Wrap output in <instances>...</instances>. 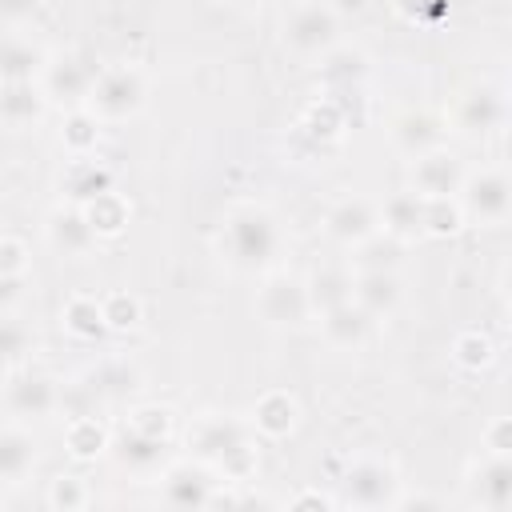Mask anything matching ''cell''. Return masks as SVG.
Here are the masks:
<instances>
[{"label": "cell", "mask_w": 512, "mask_h": 512, "mask_svg": "<svg viewBox=\"0 0 512 512\" xmlns=\"http://www.w3.org/2000/svg\"><path fill=\"white\" fill-rule=\"evenodd\" d=\"M220 252L228 256L232 268L240 272H260L276 260L280 252V228L276 216L260 204H240L228 212L224 232H220Z\"/></svg>", "instance_id": "obj_1"}, {"label": "cell", "mask_w": 512, "mask_h": 512, "mask_svg": "<svg viewBox=\"0 0 512 512\" xmlns=\"http://www.w3.org/2000/svg\"><path fill=\"white\" fill-rule=\"evenodd\" d=\"M188 448H196L204 464L220 468L232 480H244L256 468V448H252L248 428L228 416H200L188 432Z\"/></svg>", "instance_id": "obj_2"}, {"label": "cell", "mask_w": 512, "mask_h": 512, "mask_svg": "<svg viewBox=\"0 0 512 512\" xmlns=\"http://www.w3.org/2000/svg\"><path fill=\"white\" fill-rule=\"evenodd\" d=\"M340 40V16L328 0H300L284 16V44L296 56H324Z\"/></svg>", "instance_id": "obj_3"}, {"label": "cell", "mask_w": 512, "mask_h": 512, "mask_svg": "<svg viewBox=\"0 0 512 512\" xmlns=\"http://www.w3.org/2000/svg\"><path fill=\"white\" fill-rule=\"evenodd\" d=\"M144 96H148V84L136 68H104L96 72L84 108L96 120H128L144 108Z\"/></svg>", "instance_id": "obj_4"}, {"label": "cell", "mask_w": 512, "mask_h": 512, "mask_svg": "<svg viewBox=\"0 0 512 512\" xmlns=\"http://www.w3.org/2000/svg\"><path fill=\"white\" fill-rule=\"evenodd\" d=\"M340 488H344L340 500L352 504V508H392L396 496H400V476H396L392 464L364 456V460H352L348 464Z\"/></svg>", "instance_id": "obj_5"}, {"label": "cell", "mask_w": 512, "mask_h": 512, "mask_svg": "<svg viewBox=\"0 0 512 512\" xmlns=\"http://www.w3.org/2000/svg\"><path fill=\"white\" fill-rule=\"evenodd\" d=\"M456 200H460L464 216H472L476 224H504L508 220V204H512V188H508L504 172L484 168V172L460 180Z\"/></svg>", "instance_id": "obj_6"}, {"label": "cell", "mask_w": 512, "mask_h": 512, "mask_svg": "<svg viewBox=\"0 0 512 512\" xmlns=\"http://www.w3.org/2000/svg\"><path fill=\"white\" fill-rule=\"evenodd\" d=\"M216 496V472L204 460H176L160 472V500L168 508H208Z\"/></svg>", "instance_id": "obj_7"}, {"label": "cell", "mask_w": 512, "mask_h": 512, "mask_svg": "<svg viewBox=\"0 0 512 512\" xmlns=\"http://www.w3.org/2000/svg\"><path fill=\"white\" fill-rule=\"evenodd\" d=\"M256 312L272 328H300L312 316L304 280H296V276H272V280H264V288L256 296Z\"/></svg>", "instance_id": "obj_8"}, {"label": "cell", "mask_w": 512, "mask_h": 512, "mask_svg": "<svg viewBox=\"0 0 512 512\" xmlns=\"http://www.w3.org/2000/svg\"><path fill=\"white\" fill-rule=\"evenodd\" d=\"M460 180H464V168H460V160L452 152H444V144L432 148V152L412 156L408 188L416 196H424V200H432V196H456L460 192Z\"/></svg>", "instance_id": "obj_9"}, {"label": "cell", "mask_w": 512, "mask_h": 512, "mask_svg": "<svg viewBox=\"0 0 512 512\" xmlns=\"http://www.w3.org/2000/svg\"><path fill=\"white\" fill-rule=\"evenodd\" d=\"M4 404L12 416L20 420H40V416H52L60 408V388L52 376L44 372H20L8 380L4 388Z\"/></svg>", "instance_id": "obj_10"}, {"label": "cell", "mask_w": 512, "mask_h": 512, "mask_svg": "<svg viewBox=\"0 0 512 512\" xmlns=\"http://www.w3.org/2000/svg\"><path fill=\"white\" fill-rule=\"evenodd\" d=\"M96 80V68L84 56H60L52 64H44V96L64 104V108H84L88 88Z\"/></svg>", "instance_id": "obj_11"}, {"label": "cell", "mask_w": 512, "mask_h": 512, "mask_svg": "<svg viewBox=\"0 0 512 512\" xmlns=\"http://www.w3.org/2000/svg\"><path fill=\"white\" fill-rule=\"evenodd\" d=\"M376 228H380V212H376L364 196H344V200H336V204L328 208V216H324V232H328L336 244H344V248H356V244L368 240Z\"/></svg>", "instance_id": "obj_12"}, {"label": "cell", "mask_w": 512, "mask_h": 512, "mask_svg": "<svg viewBox=\"0 0 512 512\" xmlns=\"http://www.w3.org/2000/svg\"><path fill=\"white\" fill-rule=\"evenodd\" d=\"M44 236H48L52 252L64 256V260H80V256H88L96 248V232H92V224H88L80 204L56 208L48 216V224H44Z\"/></svg>", "instance_id": "obj_13"}, {"label": "cell", "mask_w": 512, "mask_h": 512, "mask_svg": "<svg viewBox=\"0 0 512 512\" xmlns=\"http://www.w3.org/2000/svg\"><path fill=\"white\" fill-rule=\"evenodd\" d=\"M112 456L120 468L136 472V476H148L156 468H164V456H168V440L164 436H148V432H136L132 424H124L116 432V440H108Z\"/></svg>", "instance_id": "obj_14"}, {"label": "cell", "mask_w": 512, "mask_h": 512, "mask_svg": "<svg viewBox=\"0 0 512 512\" xmlns=\"http://www.w3.org/2000/svg\"><path fill=\"white\" fill-rule=\"evenodd\" d=\"M508 116V100H504V88L500 84H488V88H476L460 100L456 108V124L468 132V136H488L504 124Z\"/></svg>", "instance_id": "obj_15"}, {"label": "cell", "mask_w": 512, "mask_h": 512, "mask_svg": "<svg viewBox=\"0 0 512 512\" xmlns=\"http://www.w3.org/2000/svg\"><path fill=\"white\" fill-rule=\"evenodd\" d=\"M372 324H376V316H368L356 300H344V304L320 312V332H324V340H328L332 348H344V352L360 348V344L368 340Z\"/></svg>", "instance_id": "obj_16"}, {"label": "cell", "mask_w": 512, "mask_h": 512, "mask_svg": "<svg viewBox=\"0 0 512 512\" xmlns=\"http://www.w3.org/2000/svg\"><path fill=\"white\" fill-rule=\"evenodd\" d=\"M44 88L36 80H12V84H0V124L8 128H28L44 116Z\"/></svg>", "instance_id": "obj_17"}, {"label": "cell", "mask_w": 512, "mask_h": 512, "mask_svg": "<svg viewBox=\"0 0 512 512\" xmlns=\"http://www.w3.org/2000/svg\"><path fill=\"white\" fill-rule=\"evenodd\" d=\"M472 500L488 512H504L512 504V464H508V456H488L472 472Z\"/></svg>", "instance_id": "obj_18"}, {"label": "cell", "mask_w": 512, "mask_h": 512, "mask_svg": "<svg viewBox=\"0 0 512 512\" xmlns=\"http://www.w3.org/2000/svg\"><path fill=\"white\" fill-rule=\"evenodd\" d=\"M392 140L400 144V152L408 156H420V152H432L444 144V120L436 112H404L396 124H392Z\"/></svg>", "instance_id": "obj_19"}, {"label": "cell", "mask_w": 512, "mask_h": 512, "mask_svg": "<svg viewBox=\"0 0 512 512\" xmlns=\"http://www.w3.org/2000/svg\"><path fill=\"white\" fill-rule=\"evenodd\" d=\"M300 424V404H296V396H288V392H264L256 404H252V428L260 432V436H268V440H280V436H288L292 428Z\"/></svg>", "instance_id": "obj_20"}, {"label": "cell", "mask_w": 512, "mask_h": 512, "mask_svg": "<svg viewBox=\"0 0 512 512\" xmlns=\"http://www.w3.org/2000/svg\"><path fill=\"white\" fill-rule=\"evenodd\" d=\"M400 276L396 272H356L352 276V300L368 316H388L400 304Z\"/></svg>", "instance_id": "obj_21"}, {"label": "cell", "mask_w": 512, "mask_h": 512, "mask_svg": "<svg viewBox=\"0 0 512 512\" xmlns=\"http://www.w3.org/2000/svg\"><path fill=\"white\" fill-rule=\"evenodd\" d=\"M60 188H64V196H68L72 204H80V208H84L92 196H100V192H108V188H112V172H108L104 164H96L92 156H72V160H68V168H64Z\"/></svg>", "instance_id": "obj_22"}, {"label": "cell", "mask_w": 512, "mask_h": 512, "mask_svg": "<svg viewBox=\"0 0 512 512\" xmlns=\"http://www.w3.org/2000/svg\"><path fill=\"white\" fill-rule=\"evenodd\" d=\"M380 224H384V232L400 236L404 244L412 236H424V196H416L412 188L388 196L384 208H380Z\"/></svg>", "instance_id": "obj_23"}, {"label": "cell", "mask_w": 512, "mask_h": 512, "mask_svg": "<svg viewBox=\"0 0 512 512\" xmlns=\"http://www.w3.org/2000/svg\"><path fill=\"white\" fill-rule=\"evenodd\" d=\"M352 264H356V272H396L404 264V240L376 228L368 240H360L352 248Z\"/></svg>", "instance_id": "obj_24"}, {"label": "cell", "mask_w": 512, "mask_h": 512, "mask_svg": "<svg viewBox=\"0 0 512 512\" xmlns=\"http://www.w3.org/2000/svg\"><path fill=\"white\" fill-rule=\"evenodd\" d=\"M84 216H88L96 240H116V236L128 228V220H132V204H128L120 192L108 188V192H100V196H92V200L84 204Z\"/></svg>", "instance_id": "obj_25"}, {"label": "cell", "mask_w": 512, "mask_h": 512, "mask_svg": "<svg viewBox=\"0 0 512 512\" xmlns=\"http://www.w3.org/2000/svg\"><path fill=\"white\" fill-rule=\"evenodd\" d=\"M36 464V440L24 428H0V484H20Z\"/></svg>", "instance_id": "obj_26"}, {"label": "cell", "mask_w": 512, "mask_h": 512, "mask_svg": "<svg viewBox=\"0 0 512 512\" xmlns=\"http://www.w3.org/2000/svg\"><path fill=\"white\" fill-rule=\"evenodd\" d=\"M40 68H44V52L32 40H20V36H4L0 40V84L36 80Z\"/></svg>", "instance_id": "obj_27"}, {"label": "cell", "mask_w": 512, "mask_h": 512, "mask_svg": "<svg viewBox=\"0 0 512 512\" xmlns=\"http://www.w3.org/2000/svg\"><path fill=\"white\" fill-rule=\"evenodd\" d=\"M304 288H308L312 312H328V308L352 300V276H348V268H316L304 280Z\"/></svg>", "instance_id": "obj_28"}, {"label": "cell", "mask_w": 512, "mask_h": 512, "mask_svg": "<svg viewBox=\"0 0 512 512\" xmlns=\"http://www.w3.org/2000/svg\"><path fill=\"white\" fill-rule=\"evenodd\" d=\"M108 428L96 420V412H84V416H72L68 428H64V448L76 456V460H96L104 448H108Z\"/></svg>", "instance_id": "obj_29"}, {"label": "cell", "mask_w": 512, "mask_h": 512, "mask_svg": "<svg viewBox=\"0 0 512 512\" xmlns=\"http://www.w3.org/2000/svg\"><path fill=\"white\" fill-rule=\"evenodd\" d=\"M88 388L96 392V400H124L128 392L140 388V372L124 360H104L92 376H88Z\"/></svg>", "instance_id": "obj_30"}, {"label": "cell", "mask_w": 512, "mask_h": 512, "mask_svg": "<svg viewBox=\"0 0 512 512\" xmlns=\"http://www.w3.org/2000/svg\"><path fill=\"white\" fill-rule=\"evenodd\" d=\"M60 320H64V332L76 340H100L108 332V324L100 316V300H92V296H72L64 304Z\"/></svg>", "instance_id": "obj_31"}, {"label": "cell", "mask_w": 512, "mask_h": 512, "mask_svg": "<svg viewBox=\"0 0 512 512\" xmlns=\"http://www.w3.org/2000/svg\"><path fill=\"white\" fill-rule=\"evenodd\" d=\"M60 140H64L68 156H92L96 144H100V120L88 108H68L64 128H60Z\"/></svg>", "instance_id": "obj_32"}, {"label": "cell", "mask_w": 512, "mask_h": 512, "mask_svg": "<svg viewBox=\"0 0 512 512\" xmlns=\"http://www.w3.org/2000/svg\"><path fill=\"white\" fill-rule=\"evenodd\" d=\"M100 316H104L108 332H132V328L144 320V308H140V300H136L132 292L116 288V292L100 296Z\"/></svg>", "instance_id": "obj_33"}, {"label": "cell", "mask_w": 512, "mask_h": 512, "mask_svg": "<svg viewBox=\"0 0 512 512\" xmlns=\"http://www.w3.org/2000/svg\"><path fill=\"white\" fill-rule=\"evenodd\" d=\"M460 224H464V208L456 196L424 200V236H456Z\"/></svg>", "instance_id": "obj_34"}, {"label": "cell", "mask_w": 512, "mask_h": 512, "mask_svg": "<svg viewBox=\"0 0 512 512\" xmlns=\"http://www.w3.org/2000/svg\"><path fill=\"white\" fill-rule=\"evenodd\" d=\"M300 128H304L312 140H320V144H324V140H336L340 128H344V108H340L336 100H316V104H308Z\"/></svg>", "instance_id": "obj_35"}, {"label": "cell", "mask_w": 512, "mask_h": 512, "mask_svg": "<svg viewBox=\"0 0 512 512\" xmlns=\"http://www.w3.org/2000/svg\"><path fill=\"white\" fill-rule=\"evenodd\" d=\"M320 72H324V80L328 84H336V88H352L360 76H364V56L360 52H324V64H320Z\"/></svg>", "instance_id": "obj_36"}, {"label": "cell", "mask_w": 512, "mask_h": 512, "mask_svg": "<svg viewBox=\"0 0 512 512\" xmlns=\"http://www.w3.org/2000/svg\"><path fill=\"white\" fill-rule=\"evenodd\" d=\"M452 356H456V364H460V368L480 372V368H488V364H492L496 348H492V340H488V336H480V332H460V336H456V344H452Z\"/></svg>", "instance_id": "obj_37"}, {"label": "cell", "mask_w": 512, "mask_h": 512, "mask_svg": "<svg viewBox=\"0 0 512 512\" xmlns=\"http://www.w3.org/2000/svg\"><path fill=\"white\" fill-rule=\"evenodd\" d=\"M48 504L60 508V512H76L88 504V488L80 476H56L52 488H48Z\"/></svg>", "instance_id": "obj_38"}, {"label": "cell", "mask_w": 512, "mask_h": 512, "mask_svg": "<svg viewBox=\"0 0 512 512\" xmlns=\"http://www.w3.org/2000/svg\"><path fill=\"white\" fill-rule=\"evenodd\" d=\"M28 348H32V332H28L24 324H16V320L0 316V364H8V360H16V356H24Z\"/></svg>", "instance_id": "obj_39"}, {"label": "cell", "mask_w": 512, "mask_h": 512, "mask_svg": "<svg viewBox=\"0 0 512 512\" xmlns=\"http://www.w3.org/2000/svg\"><path fill=\"white\" fill-rule=\"evenodd\" d=\"M128 424L136 428V432H148V436H164L168 440V432H172V412L168 408H136L132 416H128Z\"/></svg>", "instance_id": "obj_40"}, {"label": "cell", "mask_w": 512, "mask_h": 512, "mask_svg": "<svg viewBox=\"0 0 512 512\" xmlns=\"http://www.w3.org/2000/svg\"><path fill=\"white\" fill-rule=\"evenodd\" d=\"M0 272L4 276H24L28 272V248L16 236H0Z\"/></svg>", "instance_id": "obj_41"}, {"label": "cell", "mask_w": 512, "mask_h": 512, "mask_svg": "<svg viewBox=\"0 0 512 512\" xmlns=\"http://www.w3.org/2000/svg\"><path fill=\"white\" fill-rule=\"evenodd\" d=\"M396 8L416 24H432L444 16V0H396Z\"/></svg>", "instance_id": "obj_42"}, {"label": "cell", "mask_w": 512, "mask_h": 512, "mask_svg": "<svg viewBox=\"0 0 512 512\" xmlns=\"http://www.w3.org/2000/svg\"><path fill=\"white\" fill-rule=\"evenodd\" d=\"M488 452L492 456H508L512 452V420L508 416H500V420H492V428H488Z\"/></svg>", "instance_id": "obj_43"}, {"label": "cell", "mask_w": 512, "mask_h": 512, "mask_svg": "<svg viewBox=\"0 0 512 512\" xmlns=\"http://www.w3.org/2000/svg\"><path fill=\"white\" fill-rule=\"evenodd\" d=\"M44 0H0V24H24L36 16Z\"/></svg>", "instance_id": "obj_44"}, {"label": "cell", "mask_w": 512, "mask_h": 512, "mask_svg": "<svg viewBox=\"0 0 512 512\" xmlns=\"http://www.w3.org/2000/svg\"><path fill=\"white\" fill-rule=\"evenodd\" d=\"M20 292H24V276H4L0 272V316H8V308L20 300Z\"/></svg>", "instance_id": "obj_45"}, {"label": "cell", "mask_w": 512, "mask_h": 512, "mask_svg": "<svg viewBox=\"0 0 512 512\" xmlns=\"http://www.w3.org/2000/svg\"><path fill=\"white\" fill-rule=\"evenodd\" d=\"M336 500L332 496H324V492H300V496H292V508H332Z\"/></svg>", "instance_id": "obj_46"}, {"label": "cell", "mask_w": 512, "mask_h": 512, "mask_svg": "<svg viewBox=\"0 0 512 512\" xmlns=\"http://www.w3.org/2000/svg\"><path fill=\"white\" fill-rule=\"evenodd\" d=\"M236 4H256V0H236Z\"/></svg>", "instance_id": "obj_47"}]
</instances>
